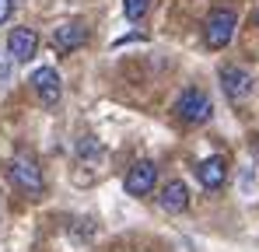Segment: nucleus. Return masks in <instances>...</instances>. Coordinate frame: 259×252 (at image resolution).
Here are the masks:
<instances>
[{"label": "nucleus", "instance_id": "obj_5", "mask_svg": "<svg viewBox=\"0 0 259 252\" xmlns=\"http://www.w3.org/2000/svg\"><path fill=\"white\" fill-rule=\"evenodd\" d=\"M28 84H32V91L39 95L42 105H56V102L63 98V81H60L56 67H39V70H32Z\"/></svg>", "mask_w": 259, "mask_h": 252}, {"label": "nucleus", "instance_id": "obj_13", "mask_svg": "<svg viewBox=\"0 0 259 252\" xmlns=\"http://www.w3.org/2000/svg\"><path fill=\"white\" fill-rule=\"evenodd\" d=\"M11 11H14V0H0V21H7Z\"/></svg>", "mask_w": 259, "mask_h": 252}, {"label": "nucleus", "instance_id": "obj_3", "mask_svg": "<svg viewBox=\"0 0 259 252\" xmlns=\"http://www.w3.org/2000/svg\"><path fill=\"white\" fill-rule=\"evenodd\" d=\"M7 175H11V182L25 193V196H42L46 193V179L39 165L28 158V154H18V158H11V165H7Z\"/></svg>", "mask_w": 259, "mask_h": 252}, {"label": "nucleus", "instance_id": "obj_6", "mask_svg": "<svg viewBox=\"0 0 259 252\" xmlns=\"http://www.w3.org/2000/svg\"><path fill=\"white\" fill-rule=\"evenodd\" d=\"M154 182H158V165H154V161H137V165H130L126 179H123L130 196H147V193L154 189Z\"/></svg>", "mask_w": 259, "mask_h": 252}, {"label": "nucleus", "instance_id": "obj_12", "mask_svg": "<svg viewBox=\"0 0 259 252\" xmlns=\"http://www.w3.org/2000/svg\"><path fill=\"white\" fill-rule=\"evenodd\" d=\"M147 7H151V0H123V14L130 21H140L147 14Z\"/></svg>", "mask_w": 259, "mask_h": 252}, {"label": "nucleus", "instance_id": "obj_8", "mask_svg": "<svg viewBox=\"0 0 259 252\" xmlns=\"http://www.w3.org/2000/svg\"><path fill=\"white\" fill-rule=\"evenodd\" d=\"M7 49H11V56H14L18 63H28V60L39 53V35H35V28H14V32L7 35Z\"/></svg>", "mask_w": 259, "mask_h": 252}, {"label": "nucleus", "instance_id": "obj_11", "mask_svg": "<svg viewBox=\"0 0 259 252\" xmlns=\"http://www.w3.org/2000/svg\"><path fill=\"white\" fill-rule=\"evenodd\" d=\"M74 154H77L81 161H98V158H102V144H98L95 137H81V140L74 144Z\"/></svg>", "mask_w": 259, "mask_h": 252}, {"label": "nucleus", "instance_id": "obj_10", "mask_svg": "<svg viewBox=\"0 0 259 252\" xmlns=\"http://www.w3.org/2000/svg\"><path fill=\"white\" fill-rule=\"evenodd\" d=\"M196 179H200V186H203V189H221V186H224V179H228V161H224L221 154L203 158V161L196 165Z\"/></svg>", "mask_w": 259, "mask_h": 252}, {"label": "nucleus", "instance_id": "obj_9", "mask_svg": "<svg viewBox=\"0 0 259 252\" xmlns=\"http://www.w3.org/2000/svg\"><path fill=\"white\" fill-rule=\"evenodd\" d=\"M158 207L165 210V214H182V210L189 207V186L182 179L165 182L161 186V196H158Z\"/></svg>", "mask_w": 259, "mask_h": 252}, {"label": "nucleus", "instance_id": "obj_7", "mask_svg": "<svg viewBox=\"0 0 259 252\" xmlns=\"http://www.w3.org/2000/svg\"><path fill=\"white\" fill-rule=\"evenodd\" d=\"M88 42V25L84 21H67L53 32V49L56 53H74Z\"/></svg>", "mask_w": 259, "mask_h": 252}, {"label": "nucleus", "instance_id": "obj_4", "mask_svg": "<svg viewBox=\"0 0 259 252\" xmlns=\"http://www.w3.org/2000/svg\"><path fill=\"white\" fill-rule=\"evenodd\" d=\"M217 77H221V88H224V95L231 102H245L252 95V74L245 67H238V63H224L217 70Z\"/></svg>", "mask_w": 259, "mask_h": 252}, {"label": "nucleus", "instance_id": "obj_2", "mask_svg": "<svg viewBox=\"0 0 259 252\" xmlns=\"http://www.w3.org/2000/svg\"><path fill=\"white\" fill-rule=\"evenodd\" d=\"M235 28H238V14L231 7H214L203 21V39L210 49H224L235 35Z\"/></svg>", "mask_w": 259, "mask_h": 252}, {"label": "nucleus", "instance_id": "obj_1", "mask_svg": "<svg viewBox=\"0 0 259 252\" xmlns=\"http://www.w3.org/2000/svg\"><path fill=\"white\" fill-rule=\"evenodd\" d=\"M175 116L189 126H200L214 116V102L203 88H186L179 98H175Z\"/></svg>", "mask_w": 259, "mask_h": 252}]
</instances>
